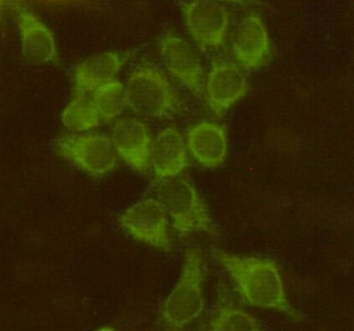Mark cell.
Wrapping results in <instances>:
<instances>
[{"label": "cell", "mask_w": 354, "mask_h": 331, "mask_svg": "<svg viewBox=\"0 0 354 331\" xmlns=\"http://www.w3.org/2000/svg\"><path fill=\"white\" fill-rule=\"evenodd\" d=\"M212 252L248 303L282 312L294 321L301 320V314L286 299L280 267L274 261L240 257L216 248H212Z\"/></svg>", "instance_id": "1"}, {"label": "cell", "mask_w": 354, "mask_h": 331, "mask_svg": "<svg viewBox=\"0 0 354 331\" xmlns=\"http://www.w3.org/2000/svg\"><path fill=\"white\" fill-rule=\"evenodd\" d=\"M154 190L171 218L174 231L181 238L196 233L214 232L205 202L187 179L177 176L156 180Z\"/></svg>", "instance_id": "2"}, {"label": "cell", "mask_w": 354, "mask_h": 331, "mask_svg": "<svg viewBox=\"0 0 354 331\" xmlns=\"http://www.w3.org/2000/svg\"><path fill=\"white\" fill-rule=\"evenodd\" d=\"M183 260L179 281L165 302V323L172 330L189 326L205 308L203 254L198 248L189 249Z\"/></svg>", "instance_id": "3"}, {"label": "cell", "mask_w": 354, "mask_h": 331, "mask_svg": "<svg viewBox=\"0 0 354 331\" xmlns=\"http://www.w3.org/2000/svg\"><path fill=\"white\" fill-rule=\"evenodd\" d=\"M124 90L126 106L140 116L162 117L174 112L179 105L169 81L153 66H143L134 70Z\"/></svg>", "instance_id": "4"}, {"label": "cell", "mask_w": 354, "mask_h": 331, "mask_svg": "<svg viewBox=\"0 0 354 331\" xmlns=\"http://www.w3.org/2000/svg\"><path fill=\"white\" fill-rule=\"evenodd\" d=\"M58 155L91 176L100 177L116 166L112 140L99 133H65L54 142Z\"/></svg>", "instance_id": "5"}, {"label": "cell", "mask_w": 354, "mask_h": 331, "mask_svg": "<svg viewBox=\"0 0 354 331\" xmlns=\"http://www.w3.org/2000/svg\"><path fill=\"white\" fill-rule=\"evenodd\" d=\"M168 214L158 199L146 198L135 203L120 216V223L134 240L169 252L172 249Z\"/></svg>", "instance_id": "6"}, {"label": "cell", "mask_w": 354, "mask_h": 331, "mask_svg": "<svg viewBox=\"0 0 354 331\" xmlns=\"http://www.w3.org/2000/svg\"><path fill=\"white\" fill-rule=\"evenodd\" d=\"M183 13L191 36L200 45L218 47L223 44L230 19L224 6L210 0H196L185 5Z\"/></svg>", "instance_id": "7"}, {"label": "cell", "mask_w": 354, "mask_h": 331, "mask_svg": "<svg viewBox=\"0 0 354 331\" xmlns=\"http://www.w3.org/2000/svg\"><path fill=\"white\" fill-rule=\"evenodd\" d=\"M160 55L174 77L197 96L203 93V67L187 41L174 33L166 34L160 44Z\"/></svg>", "instance_id": "8"}, {"label": "cell", "mask_w": 354, "mask_h": 331, "mask_svg": "<svg viewBox=\"0 0 354 331\" xmlns=\"http://www.w3.org/2000/svg\"><path fill=\"white\" fill-rule=\"evenodd\" d=\"M231 41L236 59L245 69H259L271 57L266 25L256 14H250L239 21L232 32Z\"/></svg>", "instance_id": "9"}, {"label": "cell", "mask_w": 354, "mask_h": 331, "mask_svg": "<svg viewBox=\"0 0 354 331\" xmlns=\"http://www.w3.org/2000/svg\"><path fill=\"white\" fill-rule=\"evenodd\" d=\"M112 142L126 164L140 173H148L153 142L145 123L133 117L117 121L113 126Z\"/></svg>", "instance_id": "10"}, {"label": "cell", "mask_w": 354, "mask_h": 331, "mask_svg": "<svg viewBox=\"0 0 354 331\" xmlns=\"http://www.w3.org/2000/svg\"><path fill=\"white\" fill-rule=\"evenodd\" d=\"M206 90L210 108L217 117H221L235 103L247 95V78L234 64L214 63L208 75Z\"/></svg>", "instance_id": "11"}, {"label": "cell", "mask_w": 354, "mask_h": 331, "mask_svg": "<svg viewBox=\"0 0 354 331\" xmlns=\"http://www.w3.org/2000/svg\"><path fill=\"white\" fill-rule=\"evenodd\" d=\"M18 27L25 61L32 65L58 63L53 34L37 17L26 10H19Z\"/></svg>", "instance_id": "12"}, {"label": "cell", "mask_w": 354, "mask_h": 331, "mask_svg": "<svg viewBox=\"0 0 354 331\" xmlns=\"http://www.w3.org/2000/svg\"><path fill=\"white\" fill-rule=\"evenodd\" d=\"M183 135L174 126L158 135L151 147V164L156 180L179 176L189 166L188 155Z\"/></svg>", "instance_id": "13"}, {"label": "cell", "mask_w": 354, "mask_h": 331, "mask_svg": "<svg viewBox=\"0 0 354 331\" xmlns=\"http://www.w3.org/2000/svg\"><path fill=\"white\" fill-rule=\"evenodd\" d=\"M187 147L198 162L207 168L221 165L227 151L225 126L202 122L190 127L187 133Z\"/></svg>", "instance_id": "14"}, {"label": "cell", "mask_w": 354, "mask_h": 331, "mask_svg": "<svg viewBox=\"0 0 354 331\" xmlns=\"http://www.w3.org/2000/svg\"><path fill=\"white\" fill-rule=\"evenodd\" d=\"M122 62L119 54L103 53L91 55L75 68L74 96L94 92L104 84L115 80Z\"/></svg>", "instance_id": "15"}, {"label": "cell", "mask_w": 354, "mask_h": 331, "mask_svg": "<svg viewBox=\"0 0 354 331\" xmlns=\"http://www.w3.org/2000/svg\"><path fill=\"white\" fill-rule=\"evenodd\" d=\"M100 115L92 99L86 95L74 96L62 113V122L67 129L83 132L99 124Z\"/></svg>", "instance_id": "16"}, {"label": "cell", "mask_w": 354, "mask_h": 331, "mask_svg": "<svg viewBox=\"0 0 354 331\" xmlns=\"http://www.w3.org/2000/svg\"><path fill=\"white\" fill-rule=\"evenodd\" d=\"M91 99L100 117L105 122H111L120 116L126 106L124 87L116 79L92 92Z\"/></svg>", "instance_id": "17"}, {"label": "cell", "mask_w": 354, "mask_h": 331, "mask_svg": "<svg viewBox=\"0 0 354 331\" xmlns=\"http://www.w3.org/2000/svg\"><path fill=\"white\" fill-rule=\"evenodd\" d=\"M209 328L214 331L263 330L256 318L241 309L229 305H218L215 315L209 321Z\"/></svg>", "instance_id": "18"}]
</instances>
